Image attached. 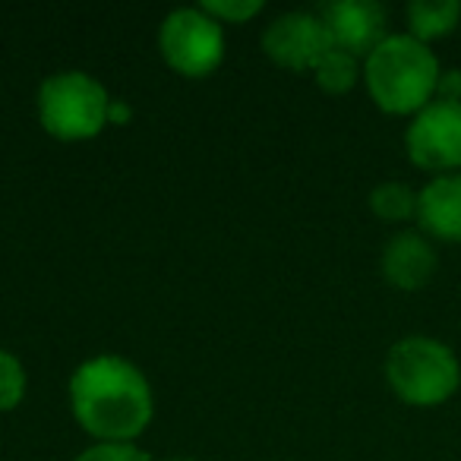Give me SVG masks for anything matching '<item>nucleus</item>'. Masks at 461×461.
Here are the masks:
<instances>
[{
	"label": "nucleus",
	"instance_id": "obj_1",
	"mask_svg": "<svg viewBox=\"0 0 461 461\" xmlns=\"http://www.w3.org/2000/svg\"><path fill=\"white\" fill-rule=\"evenodd\" d=\"M70 411L95 442H136L155 417L149 376L121 354H95L73 370Z\"/></svg>",
	"mask_w": 461,
	"mask_h": 461
},
{
	"label": "nucleus",
	"instance_id": "obj_2",
	"mask_svg": "<svg viewBox=\"0 0 461 461\" xmlns=\"http://www.w3.org/2000/svg\"><path fill=\"white\" fill-rule=\"evenodd\" d=\"M442 67L429 45L408 32H389L364 58V86L385 114L414 117L436 98Z\"/></svg>",
	"mask_w": 461,
	"mask_h": 461
},
{
	"label": "nucleus",
	"instance_id": "obj_3",
	"mask_svg": "<svg viewBox=\"0 0 461 461\" xmlns=\"http://www.w3.org/2000/svg\"><path fill=\"white\" fill-rule=\"evenodd\" d=\"M385 383L411 408H439L461 389V360L446 341L404 335L385 354Z\"/></svg>",
	"mask_w": 461,
	"mask_h": 461
},
{
	"label": "nucleus",
	"instance_id": "obj_4",
	"mask_svg": "<svg viewBox=\"0 0 461 461\" xmlns=\"http://www.w3.org/2000/svg\"><path fill=\"white\" fill-rule=\"evenodd\" d=\"M108 89L86 70L51 73L48 79H41L35 95L41 130L60 142L95 140L108 127Z\"/></svg>",
	"mask_w": 461,
	"mask_h": 461
},
{
	"label": "nucleus",
	"instance_id": "obj_5",
	"mask_svg": "<svg viewBox=\"0 0 461 461\" xmlns=\"http://www.w3.org/2000/svg\"><path fill=\"white\" fill-rule=\"evenodd\" d=\"M158 51L174 73L186 79H203L215 73L224 60V26L203 7H177L161 20Z\"/></svg>",
	"mask_w": 461,
	"mask_h": 461
},
{
	"label": "nucleus",
	"instance_id": "obj_6",
	"mask_svg": "<svg viewBox=\"0 0 461 461\" xmlns=\"http://www.w3.org/2000/svg\"><path fill=\"white\" fill-rule=\"evenodd\" d=\"M404 155L427 174L461 171V102L433 98L404 127Z\"/></svg>",
	"mask_w": 461,
	"mask_h": 461
},
{
	"label": "nucleus",
	"instance_id": "obj_7",
	"mask_svg": "<svg viewBox=\"0 0 461 461\" xmlns=\"http://www.w3.org/2000/svg\"><path fill=\"white\" fill-rule=\"evenodd\" d=\"M263 51L272 64L291 73H313L316 64L332 51V39L320 14L310 10H291L266 26Z\"/></svg>",
	"mask_w": 461,
	"mask_h": 461
},
{
	"label": "nucleus",
	"instance_id": "obj_8",
	"mask_svg": "<svg viewBox=\"0 0 461 461\" xmlns=\"http://www.w3.org/2000/svg\"><path fill=\"white\" fill-rule=\"evenodd\" d=\"M316 14L326 23L332 48L354 54L360 60L389 35V16L376 0H332Z\"/></svg>",
	"mask_w": 461,
	"mask_h": 461
},
{
	"label": "nucleus",
	"instance_id": "obj_9",
	"mask_svg": "<svg viewBox=\"0 0 461 461\" xmlns=\"http://www.w3.org/2000/svg\"><path fill=\"white\" fill-rule=\"evenodd\" d=\"M379 269L392 288L420 291L433 282L436 269H439V257H436L433 240L423 230L404 228L385 240L383 253H379Z\"/></svg>",
	"mask_w": 461,
	"mask_h": 461
},
{
	"label": "nucleus",
	"instance_id": "obj_10",
	"mask_svg": "<svg viewBox=\"0 0 461 461\" xmlns=\"http://www.w3.org/2000/svg\"><path fill=\"white\" fill-rule=\"evenodd\" d=\"M417 228L429 240L461 244V171L436 174L417 190Z\"/></svg>",
	"mask_w": 461,
	"mask_h": 461
},
{
	"label": "nucleus",
	"instance_id": "obj_11",
	"mask_svg": "<svg viewBox=\"0 0 461 461\" xmlns=\"http://www.w3.org/2000/svg\"><path fill=\"white\" fill-rule=\"evenodd\" d=\"M404 23H408V35L429 45L458 29L461 4L458 0H411L404 7Z\"/></svg>",
	"mask_w": 461,
	"mask_h": 461
},
{
	"label": "nucleus",
	"instance_id": "obj_12",
	"mask_svg": "<svg viewBox=\"0 0 461 461\" xmlns=\"http://www.w3.org/2000/svg\"><path fill=\"white\" fill-rule=\"evenodd\" d=\"M360 79H364V60L348 51H339V48H332L313 70V83L326 95H348Z\"/></svg>",
	"mask_w": 461,
	"mask_h": 461
},
{
	"label": "nucleus",
	"instance_id": "obj_13",
	"mask_svg": "<svg viewBox=\"0 0 461 461\" xmlns=\"http://www.w3.org/2000/svg\"><path fill=\"white\" fill-rule=\"evenodd\" d=\"M370 209L389 224H402L417 218V190L404 180H383L370 190Z\"/></svg>",
	"mask_w": 461,
	"mask_h": 461
},
{
	"label": "nucleus",
	"instance_id": "obj_14",
	"mask_svg": "<svg viewBox=\"0 0 461 461\" xmlns=\"http://www.w3.org/2000/svg\"><path fill=\"white\" fill-rule=\"evenodd\" d=\"M29 389L26 366L14 351L0 348V414H10L23 404Z\"/></svg>",
	"mask_w": 461,
	"mask_h": 461
},
{
	"label": "nucleus",
	"instance_id": "obj_15",
	"mask_svg": "<svg viewBox=\"0 0 461 461\" xmlns=\"http://www.w3.org/2000/svg\"><path fill=\"white\" fill-rule=\"evenodd\" d=\"M199 7H203L215 23H221V26H228V23L230 26H240V23L257 20V16L266 10V4L263 0H205V4H199Z\"/></svg>",
	"mask_w": 461,
	"mask_h": 461
},
{
	"label": "nucleus",
	"instance_id": "obj_16",
	"mask_svg": "<svg viewBox=\"0 0 461 461\" xmlns=\"http://www.w3.org/2000/svg\"><path fill=\"white\" fill-rule=\"evenodd\" d=\"M73 461H152V455L136 442H95L83 448Z\"/></svg>",
	"mask_w": 461,
	"mask_h": 461
},
{
	"label": "nucleus",
	"instance_id": "obj_17",
	"mask_svg": "<svg viewBox=\"0 0 461 461\" xmlns=\"http://www.w3.org/2000/svg\"><path fill=\"white\" fill-rule=\"evenodd\" d=\"M436 98H442V102H461V70H442L439 86H436Z\"/></svg>",
	"mask_w": 461,
	"mask_h": 461
},
{
	"label": "nucleus",
	"instance_id": "obj_18",
	"mask_svg": "<svg viewBox=\"0 0 461 461\" xmlns=\"http://www.w3.org/2000/svg\"><path fill=\"white\" fill-rule=\"evenodd\" d=\"M133 121V104L130 102H117V98H111V108H108V127L114 123V127H127V123Z\"/></svg>",
	"mask_w": 461,
	"mask_h": 461
},
{
	"label": "nucleus",
	"instance_id": "obj_19",
	"mask_svg": "<svg viewBox=\"0 0 461 461\" xmlns=\"http://www.w3.org/2000/svg\"><path fill=\"white\" fill-rule=\"evenodd\" d=\"M167 461H196V458H167Z\"/></svg>",
	"mask_w": 461,
	"mask_h": 461
}]
</instances>
